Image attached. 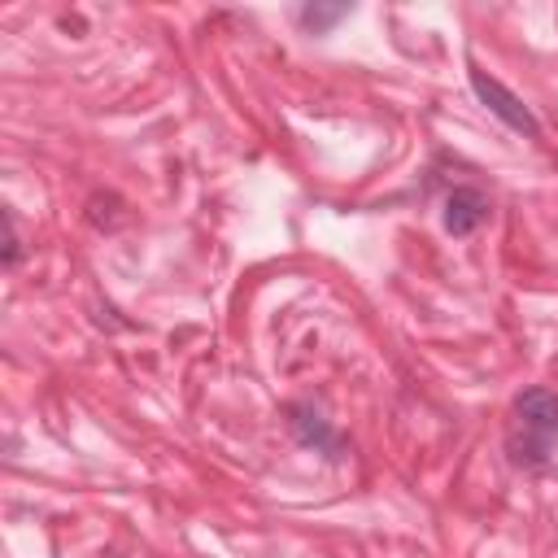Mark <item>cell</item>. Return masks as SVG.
<instances>
[{
	"instance_id": "obj_1",
	"label": "cell",
	"mask_w": 558,
	"mask_h": 558,
	"mask_svg": "<svg viewBox=\"0 0 558 558\" xmlns=\"http://www.w3.org/2000/svg\"><path fill=\"white\" fill-rule=\"evenodd\" d=\"M558 445V397L549 388H527L514 397V423L506 432V453L514 466H545Z\"/></svg>"
},
{
	"instance_id": "obj_2",
	"label": "cell",
	"mask_w": 558,
	"mask_h": 558,
	"mask_svg": "<svg viewBox=\"0 0 558 558\" xmlns=\"http://www.w3.org/2000/svg\"><path fill=\"white\" fill-rule=\"evenodd\" d=\"M471 87H475V96L488 105V113L493 118H501L510 131H519V135H527V140H541V122H536V113L501 83V78H493V74H484V70H471Z\"/></svg>"
},
{
	"instance_id": "obj_3",
	"label": "cell",
	"mask_w": 558,
	"mask_h": 558,
	"mask_svg": "<svg viewBox=\"0 0 558 558\" xmlns=\"http://www.w3.org/2000/svg\"><path fill=\"white\" fill-rule=\"evenodd\" d=\"M288 427H292L296 445H305V449H314V453H327V458H340V453H344L340 432H336L314 405H305V401L288 405Z\"/></svg>"
},
{
	"instance_id": "obj_4",
	"label": "cell",
	"mask_w": 558,
	"mask_h": 558,
	"mask_svg": "<svg viewBox=\"0 0 558 558\" xmlns=\"http://www.w3.org/2000/svg\"><path fill=\"white\" fill-rule=\"evenodd\" d=\"M488 218V196L480 187H453L445 196V231L449 235H471Z\"/></svg>"
},
{
	"instance_id": "obj_5",
	"label": "cell",
	"mask_w": 558,
	"mask_h": 558,
	"mask_svg": "<svg viewBox=\"0 0 558 558\" xmlns=\"http://www.w3.org/2000/svg\"><path fill=\"white\" fill-rule=\"evenodd\" d=\"M349 17V4H301L296 9V22L310 31V35H327L336 22Z\"/></svg>"
},
{
	"instance_id": "obj_6",
	"label": "cell",
	"mask_w": 558,
	"mask_h": 558,
	"mask_svg": "<svg viewBox=\"0 0 558 558\" xmlns=\"http://www.w3.org/2000/svg\"><path fill=\"white\" fill-rule=\"evenodd\" d=\"M4 231H9V240H4V266L13 270V266L22 262V235H17V222H13V214H4Z\"/></svg>"
}]
</instances>
